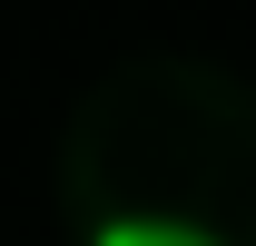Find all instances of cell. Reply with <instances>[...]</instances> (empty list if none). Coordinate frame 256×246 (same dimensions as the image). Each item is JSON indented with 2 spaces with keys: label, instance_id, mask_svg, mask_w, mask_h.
<instances>
[{
  "label": "cell",
  "instance_id": "6da1fadb",
  "mask_svg": "<svg viewBox=\"0 0 256 246\" xmlns=\"http://www.w3.org/2000/svg\"><path fill=\"white\" fill-rule=\"evenodd\" d=\"M89 246H226L217 226H197V216H158V207H128V216H98Z\"/></svg>",
  "mask_w": 256,
  "mask_h": 246
}]
</instances>
